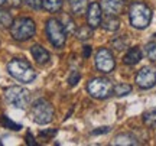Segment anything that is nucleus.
<instances>
[{
	"instance_id": "f257e3e1",
	"label": "nucleus",
	"mask_w": 156,
	"mask_h": 146,
	"mask_svg": "<svg viewBox=\"0 0 156 146\" xmlns=\"http://www.w3.org/2000/svg\"><path fill=\"white\" fill-rule=\"evenodd\" d=\"M7 73L15 80L25 83V84H29L36 78V71L34 69V67L28 61L19 59V58H15L7 64Z\"/></svg>"
},
{
	"instance_id": "f03ea898",
	"label": "nucleus",
	"mask_w": 156,
	"mask_h": 146,
	"mask_svg": "<svg viewBox=\"0 0 156 146\" xmlns=\"http://www.w3.org/2000/svg\"><path fill=\"white\" fill-rule=\"evenodd\" d=\"M129 19L130 25L136 29H146L151 25L152 20V10L151 7L145 3H133L129 10Z\"/></svg>"
},
{
	"instance_id": "7ed1b4c3",
	"label": "nucleus",
	"mask_w": 156,
	"mask_h": 146,
	"mask_svg": "<svg viewBox=\"0 0 156 146\" xmlns=\"http://www.w3.org/2000/svg\"><path fill=\"white\" fill-rule=\"evenodd\" d=\"M35 32H36V25L30 17H19L10 25V35L13 36V39L19 42L30 39Z\"/></svg>"
},
{
	"instance_id": "20e7f679",
	"label": "nucleus",
	"mask_w": 156,
	"mask_h": 146,
	"mask_svg": "<svg viewBox=\"0 0 156 146\" xmlns=\"http://www.w3.org/2000/svg\"><path fill=\"white\" fill-rule=\"evenodd\" d=\"M30 114H32V119H34L35 123L38 124H48L52 122L54 119V107L48 100L45 98H39L34 103V106L30 109Z\"/></svg>"
},
{
	"instance_id": "39448f33",
	"label": "nucleus",
	"mask_w": 156,
	"mask_h": 146,
	"mask_svg": "<svg viewBox=\"0 0 156 146\" xmlns=\"http://www.w3.org/2000/svg\"><path fill=\"white\" fill-rule=\"evenodd\" d=\"M113 87L114 85L108 78L97 77V78H93L87 84V91L93 98L104 100V98H107V97H110L113 94Z\"/></svg>"
},
{
	"instance_id": "423d86ee",
	"label": "nucleus",
	"mask_w": 156,
	"mask_h": 146,
	"mask_svg": "<svg viewBox=\"0 0 156 146\" xmlns=\"http://www.w3.org/2000/svg\"><path fill=\"white\" fill-rule=\"evenodd\" d=\"M6 101L16 109H26L30 103V93L23 87L13 85L5 90Z\"/></svg>"
},
{
	"instance_id": "0eeeda50",
	"label": "nucleus",
	"mask_w": 156,
	"mask_h": 146,
	"mask_svg": "<svg viewBox=\"0 0 156 146\" xmlns=\"http://www.w3.org/2000/svg\"><path fill=\"white\" fill-rule=\"evenodd\" d=\"M46 36L55 48H62L67 41V30L58 19H49L46 22Z\"/></svg>"
},
{
	"instance_id": "6e6552de",
	"label": "nucleus",
	"mask_w": 156,
	"mask_h": 146,
	"mask_svg": "<svg viewBox=\"0 0 156 146\" xmlns=\"http://www.w3.org/2000/svg\"><path fill=\"white\" fill-rule=\"evenodd\" d=\"M95 67L100 73L108 74L116 67V59L113 56L112 51L107 48H100L95 54Z\"/></svg>"
},
{
	"instance_id": "1a4fd4ad",
	"label": "nucleus",
	"mask_w": 156,
	"mask_h": 146,
	"mask_svg": "<svg viewBox=\"0 0 156 146\" xmlns=\"http://www.w3.org/2000/svg\"><path fill=\"white\" fill-rule=\"evenodd\" d=\"M136 85L142 90H149L156 85V68L143 67L136 75Z\"/></svg>"
},
{
	"instance_id": "9d476101",
	"label": "nucleus",
	"mask_w": 156,
	"mask_h": 146,
	"mask_svg": "<svg viewBox=\"0 0 156 146\" xmlns=\"http://www.w3.org/2000/svg\"><path fill=\"white\" fill-rule=\"evenodd\" d=\"M101 20H103V10H101L100 3H97V2L90 3L88 10H87V23L94 29L100 26Z\"/></svg>"
},
{
	"instance_id": "9b49d317",
	"label": "nucleus",
	"mask_w": 156,
	"mask_h": 146,
	"mask_svg": "<svg viewBox=\"0 0 156 146\" xmlns=\"http://www.w3.org/2000/svg\"><path fill=\"white\" fill-rule=\"evenodd\" d=\"M100 6L107 15H119L124 7V0H101Z\"/></svg>"
},
{
	"instance_id": "f8f14e48",
	"label": "nucleus",
	"mask_w": 156,
	"mask_h": 146,
	"mask_svg": "<svg viewBox=\"0 0 156 146\" xmlns=\"http://www.w3.org/2000/svg\"><path fill=\"white\" fill-rule=\"evenodd\" d=\"M30 54H32L34 59L38 62L39 65H45V64H48V62H49V59H51L49 52L45 49L44 46L38 45V44L30 48Z\"/></svg>"
},
{
	"instance_id": "ddd939ff",
	"label": "nucleus",
	"mask_w": 156,
	"mask_h": 146,
	"mask_svg": "<svg viewBox=\"0 0 156 146\" xmlns=\"http://www.w3.org/2000/svg\"><path fill=\"white\" fill-rule=\"evenodd\" d=\"M140 59H142V51H140L139 46H134V48H130L126 52V55L123 58V62L126 65H136L137 62H140Z\"/></svg>"
},
{
	"instance_id": "4468645a",
	"label": "nucleus",
	"mask_w": 156,
	"mask_h": 146,
	"mask_svg": "<svg viewBox=\"0 0 156 146\" xmlns=\"http://www.w3.org/2000/svg\"><path fill=\"white\" fill-rule=\"evenodd\" d=\"M101 26L107 32H116L120 28V20L116 15H107L106 19L101 20Z\"/></svg>"
},
{
	"instance_id": "2eb2a0df",
	"label": "nucleus",
	"mask_w": 156,
	"mask_h": 146,
	"mask_svg": "<svg viewBox=\"0 0 156 146\" xmlns=\"http://www.w3.org/2000/svg\"><path fill=\"white\" fill-rule=\"evenodd\" d=\"M113 145L114 146H133V145H137V141L133 135L130 133H123V135H119L114 137L113 141Z\"/></svg>"
},
{
	"instance_id": "dca6fc26",
	"label": "nucleus",
	"mask_w": 156,
	"mask_h": 146,
	"mask_svg": "<svg viewBox=\"0 0 156 146\" xmlns=\"http://www.w3.org/2000/svg\"><path fill=\"white\" fill-rule=\"evenodd\" d=\"M64 0H42V7L51 13H56L61 10Z\"/></svg>"
},
{
	"instance_id": "f3484780",
	"label": "nucleus",
	"mask_w": 156,
	"mask_h": 146,
	"mask_svg": "<svg viewBox=\"0 0 156 146\" xmlns=\"http://www.w3.org/2000/svg\"><path fill=\"white\" fill-rule=\"evenodd\" d=\"M69 6L74 15H83L88 6V0H69Z\"/></svg>"
},
{
	"instance_id": "a211bd4d",
	"label": "nucleus",
	"mask_w": 156,
	"mask_h": 146,
	"mask_svg": "<svg viewBox=\"0 0 156 146\" xmlns=\"http://www.w3.org/2000/svg\"><path fill=\"white\" fill-rule=\"evenodd\" d=\"M143 123L149 129H156V109H151L143 114Z\"/></svg>"
},
{
	"instance_id": "6ab92c4d",
	"label": "nucleus",
	"mask_w": 156,
	"mask_h": 146,
	"mask_svg": "<svg viewBox=\"0 0 156 146\" xmlns=\"http://www.w3.org/2000/svg\"><path fill=\"white\" fill-rule=\"evenodd\" d=\"M75 35L80 41H87L93 36V28L90 25H84V26H80V28L75 30Z\"/></svg>"
},
{
	"instance_id": "aec40b11",
	"label": "nucleus",
	"mask_w": 156,
	"mask_h": 146,
	"mask_svg": "<svg viewBox=\"0 0 156 146\" xmlns=\"http://www.w3.org/2000/svg\"><path fill=\"white\" fill-rule=\"evenodd\" d=\"M0 123H2V126L3 127H6V129L9 130H13V132H19V130L22 129V124L19 123H15L13 120H10V119L7 117V116H0Z\"/></svg>"
},
{
	"instance_id": "412c9836",
	"label": "nucleus",
	"mask_w": 156,
	"mask_h": 146,
	"mask_svg": "<svg viewBox=\"0 0 156 146\" xmlns=\"http://www.w3.org/2000/svg\"><path fill=\"white\" fill-rule=\"evenodd\" d=\"M132 93V85L122 83V84H117L113 87V94H116L117 97H124Z\"/></svg>"
},
{
	"instance_id": "4be33fe9",
	"label": "nucleus",
	"mask_w": 156,
	"mask_h": 146,
	"mask_svg": "<svg viewBox=\"0 0 156 146\" xmlns=\"http://www.w3.org/2000/svg\"><path fill=\"white\" fill-rule=\"evenodd\" d=\"M12 23H13V17L10 12L0 9V28H10Z\"/></svg>"
},
{
	"instance_id": "5701e85b",
	"label": "nucleus",
	"mask_w": 156,
	"mask_h": 146,
	"mask_svg": "<svg viewBox=\"0 0 156 146\" xmlns=\"http://www.w3.org/2000/svg\"><path fill=\"white\" fill-rule=\"evenodd\" d=\"M62 26L67 30V34L75 32V23H74V20L68 16V15H64V16H62Z\"/></svg>"
},
{
	"instance_id": "b1692460",
	"label": "nucleus",
	"mask_w": 156,
	"mask_h": 146,
	"mask_svg": "<svg viewBox=\"0 0 156 146\" xmlns=\"http://www.w3.org/2000/svg\"><path fill=\"white\" fill-rule=\"evenodd\" d=\"M129 44V41L124 38V36H119V38H114L112 42V45L113 48L116 51H123V49H126V46H127Z\"/></svg>"
},
{
	"instance_id": "393cba45",
	"label": "nucleus",
	"mask_w": 156,
	"mask_h": 146,
	"mask_svg": "<svg viewBox=\"0 0 156 146\" xmlns=\"http://www.w3.org/2000/svg\"><path fill=\"white\" fill-rule=\"evenodd\" d=\"M145 52H146V56L151 61H156V42H149L145 46Z\"/></svg>"
},
{
	"instance_id": "a878e982",
	"label": "nucleus",
	"mask_w": 156,
	"mask_h": 146,
	"mask_svg": "<svg viewBox=\"0 0 156 146\" xmlns=\"http://www.w3.org/2000/svg\"><path fill=\"white\" fill-rule=\"evenodd\" d=\"M25 3L34 10H41L42 9V0H25Z\"/></svg>"
},
{
	"instance_id": "bb28decb",
	"label": "nucleus",
	"mask_w": 156,
	"mask_h": 146,
	"mask_svg": "<svg viewBox=\"0 0 156 146\" xmlns=\"http://www.w3.org/2000/svg\"><path fill=\"white\" fill-rule=\"evenodd\" d=\"M80 78H81L80 73H78V71H73V73H71V75H69V78H68V83H69V85H73V87H74L75 84H78Z\"/></svg>"
},
{
	"instance_id": "cd10ccee",
	"label": "nucleus",
	"mask_w": 156,
	"mask_h": 146,
	"mask_svg": "<svg viewBox=\"0 0 156 146\" xmlns=\"http://www.w3.org/2000/svg\"><path fill=\"white\" fill-rule=\"evenodd\" d=\"M108 132H110V127H108V126H104V127H98V129L93 130L91 133H93V135H104V133H108Z\"/></svg>"
},
{
	"instance_id": "c85d7f7f",
	"label": "nucleus",
	"mask_w": 156,
	"mask_h": 146,
	"mask_svg": "<svg viewBox=\"0 0 156 146\" xmlns=\"http://www.w3.org/2000/svg\"><path fill=\"white\" fill-rule=\"evenodd\" d=\"M5 3H7V6H10L13 9H17V7H20V5H22V0H6Z\"/></svg>"
},
{
	"instance_id": "c756f323",
	"label": "nucleus",
	"mask_w": 156,
	"mask_h": 146,
	"mask_svg": "<svg viewBox=\"0 0 156 146\" xmlns=\"http://www.w3.org/2000/svg\"><path fill=\"white\" fill-rule=\"evenodd\" d=\"M26 143H28V145H32V146L36 145V142H35L34 136H32V133H30V132H28V135H26Z\"/></svg>"
},
{
	"instance_id": "7c9ffc66",
	"label": "nucleus",
	"mask_w": 156,
	"mask_h": 146,
	"mask_svg": "<svg viewBox=\"0 0 156 146\" xmlns=\"http://www.w3.org/2000/svg\"><path fill=\"white\" fill-rule=\"evenodd\" d=\"M91 46L90 45H85L84 46V49H83V55H84V58H88L90 55H91Z\"/></svg>"
},
{
	"instance_id": "2f4dec72",
	"label": "nucleus",
	"mask_w": 156,
	"mask_h": 146,
	"mask_svg": "<svg viewBox=\"0 0 156 146\" xmlns=\"http://www.w3.org/2000/svg\"><path fill=\"white\" fill-rule=\"evenodd\" d=\"M55 133H56V130L52 129V130H49V132H41V136H54Z\"/></svg>"
},
{
	"instance_id": "473e14b6",
	"label": "nucleus",
	"mask_w": 156,
	"mask_h": 146,
	"mask_svg": "<svg viewBox=\"0 0 156 146\" xmlns=\"http://www.w3.org/2000/svg\"><path fill=\"white\" fill-rule=\"evenodd\" d=\"M5 2H6V0H0V7H2L3 5H5Z\"/></svg>"
},
{
	"instance_id": "72a5a7b5",
	"label": "nucleus",
	"mask_w": 156,
	"mask_h": 146,
	"mask_svg": "<svg viewBox=\"0 0 156 146\" xmlns=\"http://www.w3.org/2000/svg\"><path fill=\"white\" fill-rule=\"evenodd\" d=\"M0 146H2V142H0Z\"/></svg>"
}]
</instances>
